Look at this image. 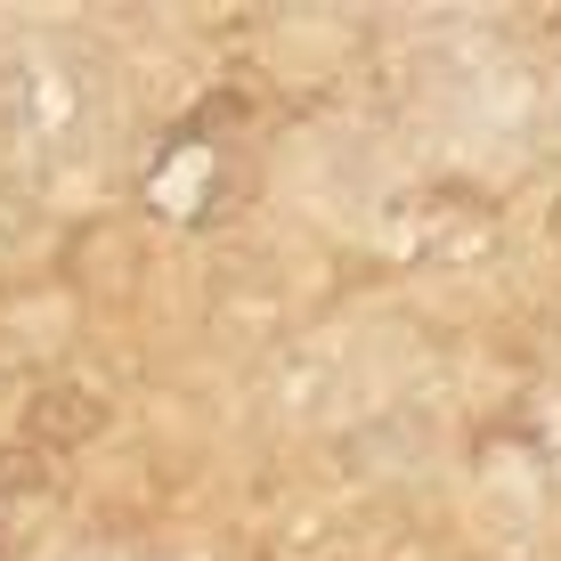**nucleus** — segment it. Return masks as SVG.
I'll return each instance as SVG.
<instances>
[{
  "mask_svg": "<svg viewBox=\"0 0 561 561\" xmlns=\"http://www.w3.org/2000/svg\"><path fill=\"white\" fill-rule=\"evenodd\" d=\"M106 432V399L90 382H42L25 408V439L33 448H82V439Z\"/></svg>",
  "mask_w": 561,
  "mask_h": 561,
  "instance_id": "f257e3e1",
  "label": "nucleus"
},
{
  "mask_svg": "<svg viewBox=\"0 0 561 561\" xmlns=\"http://www.w3.org/2000/svg\"><path fill=\"white\" fill-rule=\"evenodd\" d=\"M16 489H49V456H33V448H0V496H16Z\"/></svg>",
  "mask_w": 561,
  "mask_h": 561,
  "instance_id": "f03ea898",
  "label": "nucleus"
},
{
  "mask_svg": "<svg viewBox=\"0 0 561 561\" xmlns=\"http://www.w3.org/2000/svg\"><path fill=\"white\" fill-rule=\"evenodd\" d=\"M553 244H561V196H553Z\"/></svg>",
  "mask_w": 561,
  "mask_h": 561,
  "instance_id": "7ed1b4c3",
  "label": "nucleus"
}]
</instances>
